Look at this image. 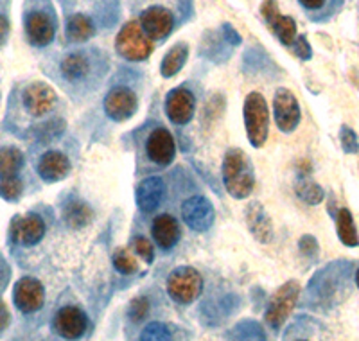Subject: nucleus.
<instances>
[{
  "label": "nucleus",
  "instance_id": "1",
  "mask_svg": "<svg viewBox=\"0 0 359 341\" xmlns=\"http://www.w3.org/2000/svg\"><path fill=\"white\" fill-rule=\"evenodd\" d=\"M223 180L224 187L233 198L243 199L253 189V167L248 156L241 149H230L223 162Z\"/></svg>",
  "mask_w": 359,
  "mask_h": 341
},
{
  "label": "nucleus",
  "instance_id": "2",
  "mask_svg": "<svg viewBox=\"0 0 359 341\" xmlns=\"http://www.w3.org/2000/svg\"><path fill=\"white\" fill-rule=\"evenodd\" d=\"M245 126L248 140L255 147H261L268 138L269 112L266 99L259 92H252L245 101Z\"/></svg>",
  "mask_w": 359,
  "mask_h": 341
},
{
  "label": "nucleus",
  "instance_id": "3",
  "mask_svg": "<svg viewBox=\"0 0 359 341\" xmlns=\"http://www.w3.org/2000/svg\"><path fill=\"white\" fill-rule=\"evenodd\" d=\"M115 49L130 61H142L153 53V41L146 36L139 22H128L117 34Z\"/></svg>",
  "mask_w": 359,
  "mask_h": 341
},
{
  "label": "nucleus",
  "instance_id": "4",
  "mask_svg": "<svg viewBox=\"0 0 359 341\" xmlns=\"http://www.w3.org/2000/svg\"><path fill=\"white\" fill-rule=\"evenodd\" d=\"M203 289V279L194 268H178L169 275L168 291L178 304H191L200 297Z\"/></svg>",
  "mask_w": 359,
  "mask_h": 341
},
{
  "label": "nucleus",
  "instance_id": "5",
  "mask_svg": "<svg viewBox=\"0 0 359 341\" xmlns=\"http://www.w3.org/2000/svg\"><path fill=\"white\" fill-rule=\"evenodd\" d=\"M298 295H300V286L298 282L290 281L284 286L275 291V295L269 300L268 307H266V321H268L269 327L278 329L284 325V321L287 320V316L291 314V311L294 309L298 300Z\"/></svg>",
  "mask_w": 359,
  "mask_h": 341
},
{
  "label": "nucleus",
  "instance_id": "6",
  "mask_svg": "<svg viewBox=\"0 0 359 341\" xmlns=\"http://www.w3.org/2000/svg\"><path fill=\"white\" fill-rule=\"evenodd\" d=\"M13 298H15V305L20 309L22 313H36V311L43 307V286L36 279H33V276H24L15 286Z\"/></svg>",
  "mask_w": 359,
  "mask_h": 341
},
{
  "label": "nucleus",
  "instance_id": "7",
  "mask_svg": "<svg viewBox=\"0 0 359 341\" xmlns=\"http://www.w3.org/2000/svg\"><path fill=\"white\" fill-rule=\"evenodd\" d=\"M182 218L192 230L205 232L214 223V207L203 196H192L182 205Z\"/></svg>",
  "mask_w": 359,
  "mask_h": 341
},
{
  "label": "nucleus",
  "instance_id": "8",
  "mask_svg": "<svg viewBox=\"0 0 359 341\" xmlns=\"http://www.w3.org/2000/svg\"><path fill=\"white\" fill-rule=\"evenodd\" d=\"M275 121H277V126L280 128V131H293L300 122V106H298L297 98L293 95V92H290L287 88H278L277 94H275Z\"/></svg>",
  "mask_w": 359,
  "mask_h": 341
},
{
  "label": "nucleus",
  "instance_id": "9",
  "mask_svg": "<svg viewBox=\"0 0 359 341\" xmlns=\"http://www.w3.org/2000/svg\"><path fill=\"white\" fill-rule=\"evenodd\" d=\"M172 24H175V18L171 11L162 6L147 8L140 15V27L149 40H162L168 36L172 31Z\"/></svg>",
  "mask_w": 359,
  "mask_h": 341
},
{
  "label": "nucleus",
  "instance_id": "10",
  "mask_svg": "<svg viewBox=\"0 0 359 341\" xmlns=\"http://www.w3.org/2000/svg\"><path fill=\"white\" fill-rule=\"evenodd\" d=\"M262 18L271 25L273 33L284 45H291L297 40V24L291 17H284L278 11V4L275 0H264L261 6Z\"/></svg>",
  "mask_w": 359,
  "mask_h": 341
},
{
  "label": "nucleus",
  "instance_id": "11",
  "mask_svg": "<svg viewBox=\"0 0 359 341\" xmlns=\"http://www.w3.org/2000/svg\"><path fill=\"white\" fill-rule=\"evenodd\" d=\"M86 327H88L86 314L74 305L60 309L56 318H54V329L65 340H78L85 334Z\"/></svg>",
  "mask_w": 359,
  "mask_h": 341
},
{
  "label": "nucleus",
  "instance_id": "12",
  "mask_svg": "<svg viewBox=\"0 0 359 341\" xmlns=\"http://www.w3.org/2000/svg\"><path fill=\"white\" fill-rule=\"evenodd\" d=\"M137 95L126 86L114 88L104 99V112L110 119L117 122L128 121L137 112Z\"/></svg>",
  "mask_w": 359,
  "mask_h": 341
},
{
  "label": "nucleus",
  "instance_id": "13",
  "mask_svg": "<svg viewBox=\"0 0 359 341\" xmlns=\"http://www.w3.org/2000/svg\"><path fill=\"white\" fill-rule=\"evenodd\" d=\"M56 92L50 88L47 83H33L29 85L24 92V106L25 110L34 117H41V115L49 114L56 106Z\"/></svg>",
  "mask_w": 359,
  "mask_h": 341
},
{
  "label": "nucleus",
  "instance_id": "14",
  "mask_svg": "<svg viewBox=\"0 0 359 341\" xmlns=\"http://www.w3.org/2000/svg\"><path fill=\"white\" fill-rule=\"evenodd\" d=\"M165 114L175 124H187L194 114V95L187 88L171 90L165 98Z\"/></svg>",
  "mask_w": 359,
  "mask_h": 341
},
{
  "label": "nucleus",
  "instance_id": "15",
  "mask_svg": "<svg viewBox=\"0 0 359 341\" xmlns=\"http://www.w3.org/2000/svg\"><path fill=\"white\" fill-rule=\"evenodd\" d=\"M13 239L24 246H33L40 243L45 236V223L40 215H25L17 218L11 227Z\"/></svg>",
  "mask_w": 359,
  "mask_h": 341
},
{
  "label": "nucleus",
  "instance_id": "16",
  "mask_svg": "<svg viewBox=\"0 0 359 341\" xmlns=\"http://www.w3.org/2000/svg\"><path fill=\"white\" fill-rule=\"evenodd\" d=\"M147 156L158 166H168L175 159V138L168 130H155L146 142Z\"/></svg>",
  "mask_w": 359,
  "mask_h": 341
},
{
  "label": "nucleus",
  "instance_id": "17",
  "mask_svg": "<svg viewBox=\"0 0 359 341\" xmlns=\"http://www.w3.org/2000/svg\"><path fill=\"white\" fill-rule=\"evenodd\" d=\"M25 33H27L31 44L36 45V47H45L53 41L56 29H54L49 15L41 11H33L29 13L27 18H25Z\"/></svg>",
  "mask_w": 359,
  "mask_h": 341
},
{
  "label": "nucleus",
  "instance_id": "18",
  "mask_svg": "<svg viewBox=\"0 0 359 341\" xmlns=\"http://www.w3.org/2000/svg\"><path fill=\"white\" fill-rule=\"evenodd\" d=\"M38 173L45 182H60L70 173V162L60 151H49L38 162Z\"/></svg>",
  "mask_w": 359,
  "mask_h": 341
},
{
  "label": "nucleus",
  "instance_id": "19",
  "mask_svg": "<svg viewBox=\"0 0 359 341\" xmlns=\"http://www.w3.org/2000/svg\"><path fill=\"white\" fill-rule=\"evenodd\" d=\"M163 191H165V185H163L162 178H158V176L142 180L139 183V187H137V205L140 207V210H155L160 205V201H162Z\"/></svg>",
  "mask_w": 359,
  "mask_h": 341
},
{
  "label": "nucleus",
  "instance_id": "20",
  "mask_svg": "<svg viewBox=\"0 0 359 341\" xmlns=\"http://www.w3.org/2000/svg\"><path fill=\"white\" fill-rule=\"evenodd\" d=\"M153 237L158 243L160 248L163 250H171L180 239V225L178 221L169 214L158 215L155 221H153Z\"/></svg>",
  "mask_w": 359,
  "mask_h": 341
},
{
  "label": "nucleus",
  "instance_id": "21",
  "mask_svg": "<svg viewBox=\"0 0 359 341\" xmlns=\"http://www.w3.org/2000/svg\"><path fill=\"white\" fill-rule=\"evenodd\" d=\"M246 220H248V227L252 230V234L257 237L261 243H269L271 237H273V230H271V223H269L268 214L264 212V208L259 203H253L248 207L246 212Z\"/></svg>",
  "mask_w": 359,
  "mask_h": 341
},
{
  "label": "nucleus",
  "instance_id": "22",
  "mask_svg": "<svg viewBox=\"0 0 359 341\" xmlns=\"http://www.w3.org/2000/svg\"><path fill=\"white\" fill-rule=\"evenodd\" d=\"M95 27L92 24L86 15H81V13H76L67 22V36H69L70 41L74 44H81V41H86L88 38L94 36Z\"/></svg>",
  "mask_w": 359,
  "mask_h": 341
},
{
  "label": "nucleus",
  "instance_id": "23",
  "mask_svg": "<svg viewBox=\"0 0 359 341\" xmlns=\"http://www.w3.org/2000/svg\"><path fill=\"white\" fill-rule=\"evenodd\" d=\"M189 56V47L185 44L175 45L171 51H169L162 60V65H160V72L163 77H172L182 70V67L185 65Z\"/></svg>",
  "mask_w": 359,
  "mask_h": 341
},
{
  "label": "nucleus",
  "instance_id": "24",
  "mask_svg": "<svg viewBox=\"0 0 359 341\" xmlns=\"http://www.w3.org/2000/svg\"><path fill=\"white\" fill-rule=\"evenodd\" d=\"M90 63L86 60L85 54L81 53H72L62 61V74L69 81H78L88 74Z\"/></svg>",
  "mask_w": 359,
  "mask_h": 341
},
{
  "label": "nucleus",
  "instance_id": "25",
  "mask_svg": "<svg viewBox=\"0 0 359 341\" xmlns=\"http://www.w3.org/2000/svg\"><path fill=\"white\" fill-rule=\"evenodd\" d=\"M24 166V154L17 147L0 149V178H13Z\"/></svg>",
  "mask_w": 359,
  "mask_h": 341
},
{
  "label": "nucleus",
  "instance_id": "26",
  "mask_svg": "<svg viewBox=\"0 0 359 341\" xmlns=\"http://www.w3.org/2000/svg\"><path fill=\"white\" fill-rule=\"evenodd\" d=\"M338 236L341 239L343 244H347V246H358L359 239H358V232H355L354 221H352V215L348 210H339L338 214Z\"/></svg>",
  "mask_w": 359,
  "mask_h": 341
},
{
  "label": "nucleus",
  "instance_id": "27",
  "mask_svg": "<svg viewBox=\"0 0 359 341\" xmlns=\"http://www.w3.org/2000/svg\"><path fill=\"white\" fill-rule=\"evenodd\" d=\"M92 220V210L85 203H72L65 210V221L72 228H81Z\"/></svg>",
  "mask_w": 359,
  "mask_h": 341
},
{
  "label": "nucleus",
  "instance_id": "28",
  "mask_svg": "<svg viewBox=\"0 0 359 341\" xmlns=\"http://www.w3.org/2000/svg\"><path fill=\"white\" fill-rule=\"evenodd\" d=\"M114 266L124 275H131V273L137 272L139 265H137V260L135 257L128 252L126 248H117L114 253Z\"/></svg>",
  "mask_w": 359,
  "mask_h": 341
},
{
  "label": "nucleus",
  "instance_id": "29",
  "mask_svg": "<svg viewBox=\"0 0 359 341\" xmlns=\"http://www.w3.org/2000/svg\"><path fill=\"white\" fill-rule=\"evenodd\" d=\"M171 333L163 323H158V321H153L142 330L140 334V341H171Z\"/></svg>",
  "mask_w": 359,
  "mask_h": 341
},
{
  "label": "nucleus",
  "instance_id": "30",
  "mask_svg": "<svg viewBox=\"0 0 359 341\" xmlns=\"http://www.w3.org/2000/svg\"><path fill=\"white\" fill-rule=\"evenodd\" d=\"M22 180L18 176H13V178H2L0 182V196H4L6 199H17L22 194Z\"/></svg>",
  "mask_w": 359,
  "mask_h": 341
},
{
  "label": "nucleus",
  "instance_id": "31",
  "mask_svg": "<svg viewBox=\"0 0 359 341\" xmlns=\"http://www.w3.org/2000/svg\"><path fill=\"white\" fill-rule=\"evenodd\" d=\"M147 311H149V302H147V298L144 297H139V298H135L133 302L130 304V318L133 321H140L146 318Z\"/></svg>",
  "mask_w": 359,
  "mask_h": 341
},
{
  "label": "nucleus",
  "instance_id": "32",
  "mask_svg": "<svg viewBox=\"0 0 359 341\" xmlns=\"http://www.w3.org/2000/svg\"><path fill=\"white\" fill-rule=\"evenodd\" d=\"M135 250H137L139 257H142L146 262H153V259H155L153 243L151 241H147L146 237H137V239H135Z\"/></svg>",
  "mask_w": 359,
  "mask_h": 341
},
{
  "label": "nucleus",
  "instance_id": "33",
  "mask_svg": "<svg viewBox=\"0 0 359 341\" xmlns=\"http://www.w3.org/2000/svg\"><path fill=\"white\" fill-rule=\"evenodd\" d=\"M298 194L302 196L306 201H309V203H318L320 199H322V191H320V187H316L314 183H307V185H302V187L298 189Z\"/></svg>",
  "mask_w": 359,
  "mask_h": 341
},
{
  "label": "nucleus",
  "instance_id": "34",
  "mask_svg": "<svg viewBox=\"0 0 359 341\" xmlns=\"http://www.w3.org/2000/svg\"><path fill=\"white\" fill-rule=\"evenodd\" d=\"M9 276H11V269H9L8 262L4 260V257L0 255V289H4L6 284L9 282Z\"/></svg>",
  "mask_w": 359,
  "mask_h": 341
},
{
  "label": "nucleus",
  "instance_id": "35",
  "mask_svg": "<svg viewBox=\"0 0 359 341\" xmlns=\"http://www.w3.org/2000/svg\"><path fill=\"white\" fill-rule=\"evenodd\" d=\"M294 41H297V54H298V56L304 58V60L311 58V47L307 45L306 36H298Z\"/></svg>",
  "mask_w": 359,
  "mask_h": 341
},
{
  "label": "nucleus",
  "instance_id": "36",
  "mask_svg": "<svg viewBox=\"0 0 359 341\" xmlns=\"http://www.w3.org/2000/svg\"><path fill=\"white\" fill-rule=\"evenodd\" d=\"M9 321H11V316H9V311L6 307V304L0 300V333L4 329H8Z\"/></svg>",
  "mask_w": 359,
  "mask_h": 341
},
{
  "label": "nucleus",
  "instance_id": "37",
  "mask_svg": "<svg viewBox=\"0 0 359 341\" xmlns=\"http://www.w3.org/2000/svg\"><path fill=\"white\" fill-rule=\"evenodd\" d=\"M298 2L306 9H320L325 4V0H298Z\"/></svg>",
  "mask_w": 359,
  "mask_h": 341
},
{
  "label": "nucleus",
  "instance_id": "38",
  "mask_svg": "<svg viewBox=\"0 0 359 341\" xmlns=\"http://www.w3.org/2000/svg\"><path fill=\"white\" fill-rule=\"evenodd\" d=\"M224 34H226V36H229L230 40H232L233 45L241 44V36H239V34H237L236 31H233V29L230 27V25H224Z\"/></svg>",
  "mask_w": 359,
  "mask_h": 341
},
{
  "label": "nucleus",
  "instance_id": "39",
  "mask_svg": "<svg viewBox=\"0 0 359 341\" xmlns=\"http://www.w3.org/2000/svg\"><path fill=\"white\" fill-rule=\"evenodd\" d=\"M8 31H9V24L4 17H0V44L4 41V38L8 36Z\"/></svg>",
  "mask_w": 359,
  "mask_h": 341
},
{
  "label": "nucleus",
  "instance_id": "40",
  "mask_svg": "<svg viewBox=\"0 0 359 341\" xmlns=\"http://www.w3.org/2000/svg\"><path fill=\"white\" fill-rule=\"evenodd\" d=\"M355 282H358V286H359V269H358V275H355Z\"/></svg>",
  "mask_w": 359,
  "mask_h": 341
}]
</instances>
